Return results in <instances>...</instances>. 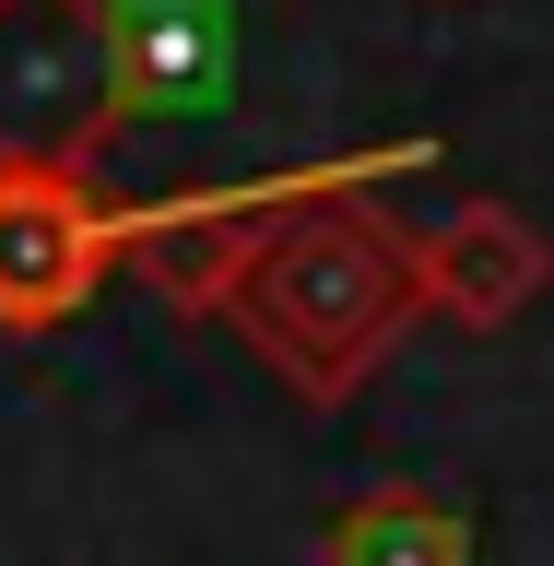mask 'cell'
Returning a JSON list of instances; mask_svg holds the SVG:
<instances>
[{
	"label": "cell",
	"mask_w": 554,
	"mask_h": 566,
	"mask_svg": "<svg viewBox=\"0 0 554 566\" xmlns=\"http://www.w3.org/2000/svg\"><path fill=\"white\" fill-rule=\"evenodd\" d=\"M414 260H425V318H449V331H520L554 295V237L520 201H449L437 224H414Z\"/></svg>",
	"instance_id": "5b68a950"
},
{
	"label": "cell",
	"mask_w": 554,
	"mask_h": 566,
	"mask_svg": "<svg viewBox=\"0 0 554 566\" xmlns=\"http://www.w3.org/2000/svg\"><path fill=\"white\" fill-rule=\"evenodd\" d=\"M318 566H472V520L437 484H378L318 520Z\"/></svg>",
	"instance_id": "8992f818"
},
{
	"label": "cell",
	"mask_w": 554,
	"mask_h": 566,
	"mask_svg": "<svg viewBox=\"0 0 554 566\" xmlns=\"http://www.w3.org/2000/svg\"><path fill=\"white\" fill-rule=\"evenodd\" d=\"M437 142H378V154H318V189L248 248L237 295V343L272 366L307 413H343L389 354L425 331V260L414 224L389 212V177H425Z\"/></svg>",
	"instance_id": "6da1fadb"
},
{
	"label": "cell",
	"mask_w": 554,
	"mask_h": 566,
	"mask_svg": "<svg viewBox=\"0 0 554 566\" xmlns=\"http://www.w3.org/2000/svg\"><path fill=\"white\" fill-rule=\"evenodd\" d=\"M118 130V0H0V166H106Z\"/></svg>",
	"instance_id": "7a4b0ae2"
},
{
	"label": "cell",
	"mask_w": 554,
	"mask_h": 566,
	"mask_svg": "<svg viewBox=\"0 0 554 566\" xmlns=\"http://www.w3.org/2000/svg\"><path fill=\"white\" fill-rule=\"evenodd\" d=\"M307 189H318V166H272V177H224V189H154V201H118V272L154 283L177 318H224L248 248L272 237Z\"/></svg>",
	"instance_id": "277c9868"
},
{
	"label": "cell",
	"mask_w": 554,
	"mask_h": 566,
	"mask_svg": "<svg viewBox=\"0 0 554 566\" xmlns=\"http://www.w3.org/2000/svg\"><path fill=\"white\" fill-rule=\"evenodd\" d=\"M118 283V201L95 166H0V331H71Z\"/></svg>",
	"instance_id": "3957f363"
}]
</instances>
